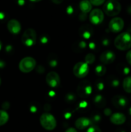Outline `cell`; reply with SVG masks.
I'll return each mask as SVG.
<instances>
[{
	"mask_svg": "<svg viewBox=\"0 0 131 132\" xmlns=\"http://www.w3.org/2000/svg\"><path fill=\"white\" fill-rule=\"evenodd\" d=\"M114 45L117 49L122 51L131 48V35L128 32H123L115 38Z\"/></svg>",
	"mask_w": 131,
	"mask_h": 132,
	"instance_id": "cell-1",
	"label": "cell"
},
{
	"mask_svg": "<svg viewBox=\"0 0 131 132\" xmlns=\"http://www.w3.org/2000/svg\"><path fill=\"white\" fill-rule=\"evenodd\" d=\"M121 10V6L117 0H108L104 6V12L108 16H116L120 13Z\"/></svg>",
	"mask_w": 131,
	"mask_h": 132,
	"instance_id": "cell-2",
	"label": "cell"
},
{
	"mask_svg": "<svg viewBox=\"0 0 131 132\" xmlns=\"http://www.w3.org/2000/svg\"><path fill=\"white\" fill-rule=\"evenodd\" d=\"M40 123L44 129L48 131L53 130L57 126L55 117L50 113H44L40 117Z\"/></svg>",
	"mask_w": 131,
	"mask_h": 132,
	"instance_id": "cell-3",
	"label": "cell"
},
{
	"mask_svg": "<svg viewBox=\"0 0 131 132\" xmlns=\"http://www.w3.org/2000/svg\"><path fill=\"white\" fill-rule=\"evenodd\" d=\"M37 40V33L33 28H28L23 33L21 41L24 45L31 47L35 44Z\"/></svg>",
	"mask_w": 131,
	"mask_h": 132,
	"instance_id": "cell-4",
	"label": "cell"
},
{
	"mask_svg": "<svg viewBox=\"0 0 131 132\" xmlns=\"http://www.w3.org/2000/svg\"><path fill=\"white\" fill-rule=\"evenodd\" d=\"M36 67V61L32 57H26L22 59L19 63V68L23 73H30Z\"/></svg>",
	"mask_w": 131,
	"mask_h": 132,
	"instance_id": "cell-5",
	"label": "cell"
},
{
	"mask_svg": "<svg viewBox=\"0 0 131 132\" xmlns=\"http://www.w3.org/2000/svg\"><path fill=\"white\" fill-rule=\"evenodd\" d=\"M89 68L86 63L83 61L76 63L73 69V74L78 78H83L88 75Z\"/></svg>",
	"mask_w": 131,
	"mask_h": 132,
	"instance_id": "cell-6",
	"label": "cell"
},
{
	"mask_svg": "<svg viewBox=\"0 0 131 132\" xmlns=\"http://www.w3.org/2000/svg\"><path fill=\"white\" fill-rule=\"evenodd\" d=\"M77 92L78 96L80 97H87L92 93V86L89 81H82L77 86Z\"/></svg>",
	"mask_w": 131,
	"mask_h": 132,
	"instance_id": "cell-7",
	"label": "cell"
},
{
	"mask_svg": "<svg viewBox=\"0 0 131 132\" xmlns=\"http://www.w3.org/2000/svg\"><path fill=\"white\" fill-rule=\"evenodd\" d=\"M125 23L122 18L116 17L113 18L109 23V28L113 33H118L123 30Z\"/></svg>",
	"mask_w": 131,
	"mask_h": 132,
	"instance_id": "cell-8",
	"label": "cell"
},
{
	"mask_svg": "<svg viewBox=\"0 0 131 132\" xmlns=\"http://www.w3.org/2000/svg\"><path fill=\"white\" fill-rule=\"evenodd\" d=\"M104 19V12L99 9H95L90 12L89 20L92 24L98 25L103 22Z\"/></svg>",
	"mask_w": 131,
	"mask_h": 132,
	"instance_id": "cell-9",
	"label": "cell"
},
{
	"mask_svg": "<svg viewBox=\"0 0 131 132\" xmlns=\"http://www.w3.org/2000/svg\"><path fill=\"white\" fill-rule=\"evenodd\" d=\"M46 82L50 87H58L60 83V79L59 75L55 72H49L46 76Z\"/></svg>",
	"mask_w": 131,
	"mask_h": 132,
	"instance_id": "cell-10",
	"label": "cell"
},
{
	"mask_svg": "<svg viewBox=\"0 0 131 132\" xmlns=\"http://www.w3.org/2000/svg\"><path fill=\"white\" fill-rule=\"evenodd\" d=\"M116 55L113 51L105 50L103 52L100 56V61L104 64H110L114 61Z\"/></svg>",
	"mask_w": 131,
	"mask_h": 132,
	"instance_id": "cell-11",
	"label": "cell"
},
{
	"mask_svg": "<svg viewBox=\"0 0 131 132\" xmlns=\"http://www.w3.org/2000/svg\"><path fill=\"white\" fill-rule=\"evenodd\" d=\"M7 28L12 34H17L21 30V25L17 19H10L7 23Z\"/></svg>",
	"mask_w": 131,
	"mask_h": 132,
	"instance_id": "cell-12",
	"label": "cell"
},
{
	"mask_svg": "<svg viewBox=\"0 0 131 132\" xmlns=\"http://www.w3.org/2000/svg\"><path fill=\"white\" fill-rule=\"evenodd\" d=\"M91 125V120L87 117H82L77 119L75 121V127L78 130H84L88 128Z\"/></svg>",
	"mask_w": 131,
	"mask_h": 132,
	"instance_id": "cell-13",
	"label": "cell"
},
{
	"mask_svg": "<svg viewBox=\"0 0 131 132\" xmlns=\"http://www.w3.org/2000/svg\"><path fill=\"white\" fill-rule=\"evenodd\" d=\"M110 121L115 125H121L126 121V116L120 112H116L111 115Z\"/></svg>",
	"mask_w": 131,
	"mask_h": 132,
	"instance_id": "cell-14",
	"label": "cell"
},
{
	"mask_svg": "<svg viewBox=\"0 0 131 132\" xmlns=\"http://www.w3.org/2000/svg\"><path fill=\"white\" fill-rule=\"evenodd\" d=\"M112 103L113 106L117 108H123L127 106V100L124 96L115 95L112 99Z\"/></svg>",
	"mask_w": 131,
	"mask_h": 132,
	"instance_id": "cell-15",
	"label": "cell"
},
{
	"mask_svg": "<svg viewBox=\"0 0 131 132\" xmlns=\"http://www.w3.org/2000/svg\"><path fill=\"white\" fill-rule=\"evenodd\" d=\"M79 7L82 12L87 14L91 12L92 9V5L89 0H82L80 2Z\"/></svg>",
	"mask_w": 131,
	"mask_h": 132,
	"instance_id": "cell-16",
	"label": "cell"
},
{
	"mask_svg": "<svg viewBox=\"0 0 131 132\" xmlns=\"http://www.w3.org/2000/svg\"><path fill=\"white\" fill-rule=\"evenodd\" d=\"M123 88L128 94H131V76L126 77L123 81Z\"/></svg>",
	"mask_w": 131,
	"mask_h": 132,
	"instance_id": "cell-17",
	"label": "cell"
},
{
	"mask_svg": "<svg viewBox=\"0 0 131 132\" xmlns=\"http://www.w3.org/2000/svg\"><path fill=\"white\" fill-rule=\"evenodd\" d=\"M9 119V116L5 110H0V126L5 125Z\"/></svg>",
	"mask_w": 131,
	"mask_h": 132,
	"instance_id": "cell-18",
	"label": "cell"
},
{
	"mask_svg": "<svg viewBox=\"0 0 131 132\" xmlns=\"http://www.w3.org/2000/svg\"><path fill=\"white\" fill-rule=\"evenodd\" d=\"M107 72V68L103 64H99L95 68V73L99 77L104 76Z\"/></svg>",
	"mask_w": 131,
	"mask_h": 132,
	"instance_id": "cell-19",
	"label": "cell"
},
{
	"mask_svg": "<svg viewBox=\"0 0 131 132\" xmlns=\"http://www.w3.org/2000/svg\"><path fill=\"white\" fill-rule=\"evenodd\" d=\"M95 104L98 107H104L105 104V101L104 97L101 95H98L95 98Z\"/></svg>",
	"mask_w": 131,
	"mask_h": 132,
	"instance_id": "cell-20",
	"label": "cell"
},
{
	"mask_svg": "<svg viewBox=\"0 0 131 132\" xmlns=\"http://www.w3.org/2000/svg\"><path fill=\"white\" fill-rule=\"evenodd\" d=\"M80 32L81 33V34L82 35V36H83L84 38H89L91 36V34H92V29L91 28H87V31H86V28H81L80 29Z\"/></svg>",
	"mask_w": 131,
	"mask_h": 132,
	"instance_id": "cell-21",
	"label": "cell"
},
{
	"mask_svg": "<svg viewBox=\"0 0 131 132\" xmlns=\"http://www.w3.org/2000/svg\"><path fill=\"white\" fill-rule=\"evenodd\" d=\"M95 56L93 54H87L85 57V63H87V64H91L95 62Z\"/></svg>",
	"mask_w": 131,
	"mask_h": 132,
	"instance_id": "cell-22",
	"label": "cell"
},
{
	"mask_svg": "<svg viewBox=\"0 0 131 132\" xmlns=\"http://www.w3.org/2000/svg\"><path fill=\"white\" fill-rule=\"evenodd\" d=\"M86 132H101V130H100V128L98 126L92 125V126H89L87 128Z\"/></svg>",
	"mask_w": 131,
	"mask_h": 132,
	"instance_id": "cell-23",
	"label": "cell"
},
{
	"mask_svg": "<svg viewBox=\"0 0 131 132\" xmlns=\"http://www.w3.org/2000/svg\"><path fill=\"white\" fill-rule=\"evenodd\" d=\"M91 5H93L95 6H100V5H102L104 3L105 0H89Z\"/></svg>",
	"mask_w": 131,
	"mask_h": 132,
	"instance_id": "cell-24",
	"label": "cell"
},
{
	"mask_svg": "<svg viewBox=\"0 0 131 132\" xmlns=\"http://www.w3.org/2000/svg\"><path fill=\"white\" fill-rule=\"evenodd\" d=\"M126 60H127V63L130 65H131V50H129L126 54Z\"/></svg>",
	"mask_w": 131,
	"mask_h": 132,
	"instance_id": "cell-25",
	"label": "cell"
},
{
	"mask_svg": "<svg viewBox=\"0 0 131 132\" xmlns=\"http://www.w3.org/2000/svg\"><path fill=\"white\" fill-rule=\"evenodd\" d=\"M2 107L3 109H7V108H8L9 107L8 103H7V102H5V103H3V104H2Z\"/></svg>",
	"mask_w": 131,
	"mask_h": 132,
	"instance_id": "cell-26",
	"label": "cell"
},
{
	"mask_svg": "<svg viewBox=\"0 0 131 132\" xmlns=\"http://www.w3.org/2000/svg\"><path fill=\"white\" fill-rule=\"evenodd\" d=\"M65 132H77V131L74 128H69L67 129Z\"/></svg>",
	"mask_w": 131,
	"mask_h": 132,
	"instance_id": "cell-27",
	"label": "cell"
},
{
	"mask_svg": "<svg viewBox=\"0 0 131 132\" xmlns=\"http://www.w3.org/2000/svg\"><path fill=\"white\" fill-rule=\"evenodd\" d=\"M63 0H51L52 2H53L55 4H60L62 2Z\"/></svg>",
	"mask_w": 131,
	"mask_h": 132,
	"instance_id": "cell-28",
	"label": "cell"
},
{
	"mask_svg": "<svg viewBox=\"0 0 131 132\" xmlns=\"http://www.w3.org/2000/svg\"><path fill=\"white\" fill-rule=\"evenodd\" d=\"M19 5H23L24 3V0H19Z\"/></svg>",
	"mask_w": 131,
	"mask_h": 132,
	"instance_id": "cell-29",
	"label": "cell"
},
{
	"mask_svg": "<svg viewBox=\"0 0 131 132\" xmlns=\"http://www.w3.org/2000/svg\"><path fill=\"white\" fill-rule=\"evenodd\" d=\"M32 2H34V3H37V2H39V1H42V0H30Z\"/></svg>",
	"mask_w": 131,
	"mask_h": 132,
	"instance_id": "cell-30",
	"label": "cell"
},
{
	"mask_svg": "<svg viewBox=\"0 0 131 132\" xmlns=\"http://www.w3.org/2000/svg\"><path fill=\"white\" fill-rule=\"evenodd\" d=\"M4 67V64L2 61H0V68L1 67Z\"/></svg>",
	"mask_w": 131,
	"mask_h": 132,
	"instance_id": "cell-31",
	"label": "cell"
},
{
	"mask_svg": "<svg viewBox=\"0 0 131 132\" xmlns=\"http://www.w3.org/2000/svg\"><path fill=\"white\" fill-rule=\"evenodd\" d=\"M3 17H4V15H3V13H0V19H2Z\"/></svg>",
	"mask_w": 131,
	"mask_h": 132,
	"instance_id": "cell-32",
	"label": "cell"
},
{
	"mask_svg": "<svg viewBox=\"0 0 131 132\" xmlns=\"http://www.w3.org/2000/svg\"><path fill=\"white\" fill-rule=\"evenodd\" d=\"M1 48H2V43L0 41V50H1Z\"/></svg>",
	"mask_w": 131,
	"mask_h": 132,
	"instance_id": "cell-33",
	"label": "cell"
},
{
	"mask_svg": "<svg viewBox=\"0 0 131 132\" xmlns=\"http://www.w3.org/2000/svg\"><path fill=\"white\" fill-rule=\"evenodd\" d=\"M1 78H0V85H1Z\"/></svg>",
	"mask_w": 131,
	"mask_h": 132,
	"instance_id": "cell-34",
	"label": "cell"
},
{
	"mask_svg": "<svg viewBox=\"0 0 131 132\" xmlns=\"http://www.w3.org/2000/svg\"><path fill=\"white\" fill-rule=\"evenodd\" d=\"M130 112H131V108H130Z\"/></svg>",
	"mask_w": 131,
	"mask_h": 132,
	"instance_id": "cell-35",
	"label": "cell"
}]
</instances>
